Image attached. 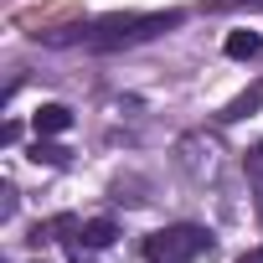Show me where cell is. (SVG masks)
Returning <instances> with one entry per match:
<instances>
[{"mask_svg":"<svg viewBox=\"0 0 263 263\" xmlns=\"http://www.w3.org/2000/svg\"><path fill=\"white\" fill-rule=\"evenodd\" d=\"M171 26H181V11H150V16H140V11H114V16L88 21V26H83V42L98 47V52H114V47L150 42V36H160V31H171Z\"/></svg>","mask_w":263,"mask_h":263,"instance_id":"obj_1","label":"cell"},{"mask_svg":"<svg viewBox=\"0 0 263 263\" xmlns=\"http://www.w3.org/2000/svg\"><path fill=\"white\" fill-rule=\"evenodd\" d=\"M212 248H217L212 232L196 227V222H176V227H160V232L145 237V258L150 263H191V258H201Z\"/></svg>","mask_w":263,"mask_h":263,"instance_id":"obj_2","label":"cell"},{"mask_svg":"<svg viewBox=\"0 0 263 263\" xmlns=\"http://www.w3.org/2000/svg\"><path fill=\"white\" fill-rule=\"evenodd\" d=\"M31 124H36V135H67L72 129V108L67 103H42L31 114Z\"/></svg>","mask_w":263,"mask_h":263,"instance_id":"obj_3","label":"cell"},{"mask_svg":"<svg viewBox=\"0 0 263 263\" xmlns=\"http://www.w3.org/2000/svg\"><path fill=\"white\" fill-rule=\"evenodd\" d=\"M78 237H83V248H108V242L119 237V222H114V217H88V222L78 227Z\"/></svg>","mask_w":263,"mask_h":263,"instance_id":"obj_4","label":"cell"},{"mask_svg":"<svg viewBox=\"0 0 263 263\" xmlns=\"http://www.w3.org/2000/svg\"><path fill=\"white\" fill-rule=\"evenodd\" d=\"M222 52H227L232 62H253V57L263 52V36H258V31H232V36L222 42Z\"/></svg>","mask_w":263,"mask_h":263,"instance_id":"obj_5","label":"cell"},{"mask_svg":"<svg viewBox=\"0 0 263 263\" xmlns=\"http://www.w3.org/2000/svg\"><path fill=\"white\" fill-rule=\"evenodd\" d=\"M242 171H248V191H253V206H258V222H263V145L248 150Z\"/></svg>","mask_w":263,"mask_h":263,"instance_id":"obj_6","label":"cell"},{"mask_svg":"<svg viewBox=\"0 0 263 263\" xmlns=\"http://www.w3.org/2000/svg\"><path fill=\"white\" fill-rule=\"evenodd\" d=\"M31 160H36V165H67V150H62V145L36 140V145H31Z\"/></svg>","mask_w":263,"mask_h":263,"instance_id":"obj_7","label":"cell"},{"mask_svg":"<svg viewBox=\"0 0 263 263\" xmlns=\"http://www.w3.org/2000/svg\"><path fill=\"white\" fill-rule=\"evenodd\" d=\"M258 103H263V88H258V93H248V98H237V103H227V114H222V119H248Z\"/></svg>","mask_w":263,"mask_h":263,"instance_id":"obj_8","label":"cell"},{"mask_svg":"<svg viewBox=\"0 0 263 263\" xmlns=\"http://www.w3.org/2000/svg\"><path fill=\"white\" fill-rule=\"evenodd\" d=\"M237 263H263V248H248V253H237Z\"/></svg>","mask_w":263,"mask_h":263,"instance_id":"obj_9","label":"cell"}]
</instances>
